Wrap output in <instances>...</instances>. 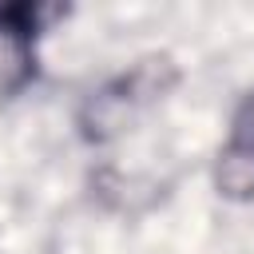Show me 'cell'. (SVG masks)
<instances>
[{
  "instance_id": "1",
  "label": "cell",
  "mask_w": 254,
  "mask_h": 254,
  "mask_svg": "<svg viewBox=\"0 0 254 254\" xmlns=\"http://www.w3.org/2000/svg\"><path fill=\"white\" fill-rule=\"evenodd\" d=\"M36 75L32 28L20 12H0V91H20Z\"/></svg>"
},
{
  "instance_id": "2",
  "label": "cell",
  "mask_w": 254,
  "mask_h": 254,
  "mask_svg": "<svg viewBox=\"0 0 254 254\" xmlns=\"http://www.w3.org/2000/svg\"><path fill=\"white\" fill-rule=\"evenodd\" d=\"M214 187L230 202H254V151L226 143L214 163Z\"/></svg>"
},
{
  "instance_id": "3",
  "label": "cell",
  "mask_w": 254,
  "mask_h": 254,
  "mask_svg": "<svg viewBox=\"0 0 254 254\" xmlns=\"http://www.w3.org/2000/svg\"><path fill=\"white\" fill-rule=\"evenodd\" d=\"M230 147H242V151H254V95H246L230 119Z\"/></svg>"
}]
</instances>
